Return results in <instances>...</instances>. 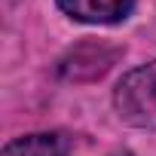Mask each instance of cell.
<instances>
[{"instance_id": "cell-1", "label": "cell", "mask_w": 156, "mask_h": 156, "mask_svg": "<svg viewBox=\"0 0 156 156\" xmlns=\"http://www.w3.org/2000/svg\"><path fill=\"white\" fill-rule=\"evenodd\" d=\"M113 107L126 126L156 132V61L129 70L116 83Z\"/></svg>"}, {"instance_id": "cell-2", "label": "cell", "mask_w": 156, "mask_h": 156, "mask_svg": "<svg viewBox=\"0 0 156 156\" xmlns=\"http://www.w3.org/2000/svg\"><path fill=\"white\" fill-rule=\"evenodd\" d=\"M58 9L73 22L86 25H116L135 9V0H58Z\"/></svg>"}, {"instance_id": "cell-3", "label": "cell", "mask_w": 156, "mask_h": 156, "mask_svg": "<svg viewBox=\"0 0 156 156\" xmlns=\"http://www.w3.org/2000/svg\"><path fill=\"white\" fill-rule=\"evenodd\" d=\"M0 156H67V150H64L61 138L34 132V135H22V138L9 141Z\"/></svg>"}, {"instance_id": "cell-4", "label": "cell", "mask_w": 156, "mask_h": 156, "mask_svg": "<svg viewBox=\"0 0 156 156\" xmlns=\"http://www.w3.org/2000/svg\"><path fill=\"white\" fill-rule=\"evenodd\" d=\"M113 156H132V153H113Z\"/></svg>"}]
</instances>
